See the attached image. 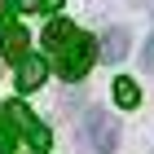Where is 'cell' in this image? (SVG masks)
Returning <instances> with one entry per match:
<instances>
[{"instance_id":"obj_1","label":"cell","mask_w":154,"mask_h":154,"mask_svg":"<svg viewBox=\"0 0 154 154\" xmlns=\"http://www.w3.org/2000/svg\"><path fill=\"white\" fill-rule=\"evenodd\" d=\"M97 53H101V48L93 44V35L75 31V40H71V44H66V48L57 53V75H62V79H84Z\"/></svg>"},{"instance_id":"obj_2","label":"cell","mask_w":154,"mask_h":154,"mask_svg":"<svg viewBox=\"0 0 154 154\" xmlns=\"http://www.w3.org/2000/svg\"><path fill=\"white\" fill-rule=\"evenodd\" d=\"M0 119H5L13 132H22V137H26V145H31L35 154H44V150H48V128H44V123H35V115H31L22 101H9Z\"/></svg>"},{"instance_id":"obj_3","label":"cell","mask_w":154,"mask_h":154,"mask_svg":"<svg viewBox=\"0 0 154 154\" xmlns=\"http://www.w3.org/2000/svg\"><path fill=\"white\" fill-rule=\"evenodd\" d=\"M88 137H93V150H97V154H115V145H119V123L106 119L101 110H93V115H88Z\"/></svg>"},{"instance_id":"obj_4","label":"cell","mask_w":154,"mask_h":154,"mask_svg":"<svg viewBox=\"0 0 154 154\" xmlns=\"http://www.w3.org/2000/svg\"><path fill=\"white\" fill-rule=\"evenodd\" d=\"M0 53L22 66V62H26V26H18V22L5 26V35H0Z\"/></svg>"},{"instance_id":"obj_5","label":"cell","mask_w":154,"mask_h":154,"mask_svg":"<svg viewBox=\"0 0 154 154\" xmlns=\"http://www.w3.org/2000/svg\"><path fill=\"white\" fill-rule=\"evenodd\" d=\"M128 26H110V31H106V35H101V57H106V62H123V57H128Z\"/></svg>"},{"instance_id":"obj_6","label":"cell","mask_w":154,"mask_h":154,"mask_svg":"<svg viewBox=\"0 0 154 154\" xmlns=\"http://www.w3.org/2000/svg\"><path fill=\"white\" fill-rule=\"evenodd\" d=\"M44 75H48L44 57H26L22 66H18V88H22V93H35L40 84H44Z\"/></svg>"},{"instance_id":"obj_7","label":"cell","mask_w":154,"mask_h":154,"mask_svg":"<svg viewBox=\"0 0 154 154\" xmlns=\"http://www.w3.org/2000/svg\"><path fill=\"white\" fill-rule=\"evenodd\" d=\"M71 40H75V26L66 22V18H53V22L44 26V48H57V53H62Z\"/></svg>"},{"instance_id":"obj_8","label":"cell","mask_w":154,"mask_h":154,"mask_svg":"<svg viewBox=\"0 0 154 154\" xmlns=\"http://www.w3.org/2000/svg\"><path fill=\"white\" fill-rule=\"evenodd\" d=\"M115 101L123 110H132L137 101H141V88H137V79H115Z\"/></svg>"},{"instance_id":"obj_9","label":"cell","mask_w":154,"mask_h":154,"mask_svg":"<svg viewBox=\"0 0 154 154\" xmlns=\"http://www.w3.org/2000/svg\"><path fill=\"white\" fill-rule=\"evenodd\" d=\"M18 9L22 13H53V9H62V0H18Z\"/></svg>"},{"instance_id":"obj_10","label":"cell","mask_w":154,"mask_h":154,"mask_svg":"<svg viewBox=\"0 0 154 154\" xmlns=\"http://www.w3.org/2000/svg\"><path fill=\"white\" fill-rule=\"evenodd\" d=\"M0 13H9V0H0Z\"/></svg>"},{"instance_id":"obj_11","label":"cell","mask_w":154,"mask_h":154,"mask_svg":"<svg viewBox=\"0 0 154 154\" xmlns=\"http://www.w3.org/2000/svg\"><path fill=\"white\" fill-rule=\"evenodd\" d=\"M0 154H5V150H0Z\"/></svg>"}]
</instances>
